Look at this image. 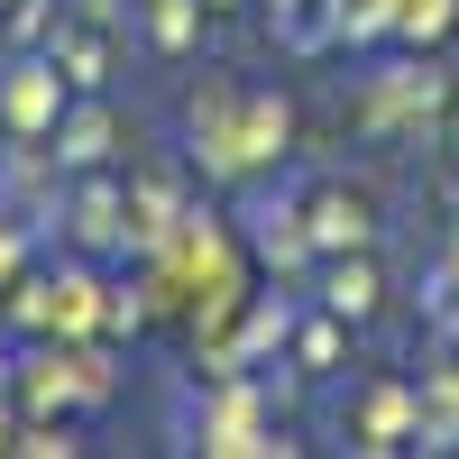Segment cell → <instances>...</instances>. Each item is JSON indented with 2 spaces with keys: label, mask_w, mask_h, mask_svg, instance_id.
<instances>
[{
  "label": "cell",
  "mask_w": 459,
  "mask_h": 459,
  "mask_svg": "<svg viewBox=\"0 0 459 459\" xmlns=\"http://www.w3.org/2000/svg\"><path fill=\"white\" fill-rule=\"evenodd\" d=\"M350 28V0H276V37L294 56H313V47H331V37Z\"/></svg>",
  "instance_id": "1"
},
{
  "label": "cell",
  "mask_w": 459,
  "mask_h": 459,
  "mask_svg": "<svg viewBox=\"0 0 459 459\" xmlns=\"http://www.w3.org/2000/svg\"><path fill=\"white\" fill-rule=\"evenodd\" d=\"M0 110H10V129H56V65H10Z\"/></svg>",
  "instance_id": "2"
},
{
  "label": "cell",
  "mask_w": 459,
  "mask_h": 459,
  "mask_svg": "<svg viewBox=\"0 0 459 459\" xmlns=\"http://www.w3.org/2000/svg\"><path fill=\"white\" fill-rule=\"evenodd\" d=\"M101 56H110L101 28H56V65H65V83H101Z\"/></svg>",
  "instance_id": "3"
},
{
  "label": "cell",
  "mask_w": 459,
  "mask_h": 459,
  "mask_svg": "<svg viewBox=\"0 0 459 459\" xmlns=\"http://www.w3.org/2000/svg\"><path fill=\"white\" fill-rule=\"evenodd\" d=\"M322 303H331L340 322H359L368 303H377V266H368V257H350V266H331V294H322Z\"/></svg>",
  "instance_id": "4"
},
{
  "label": "cell",
  "mask_w": 459,
  "mask_h": 459,
  "mask_svg": "<svg viewBox=\"0 0 459 459\" xmlns=\"http://www.w3.org/2000/svg\"><path fill=\"white\" fill-rule=\"evenodd\" d=\"M313 239H322V248H359V239H368V212L331 194V203H322V221H313Z\"/></svg>",
  "instance_id": "5"
},
{
  "label": "cell",
  "mask_w": 459,
  "mask_h": 459,
  "mask_svg": "<svg viewBox=\"0 0 459 459\" xmlns=\"http://www.w3.org/2000/svg\"><path fill=\"white\" fill-rule=\"evenodd\" d=\"M257 248H266V257H294V248H303L294 203H257Z\"/></svg>",
  "instance_id": "6"
},
{
  "label": "cell",
  "mask_w": 459,
  "mask_h": 459,
  "mask_svg": "<svg viewBox=\"0 0 459 459\" xmlns=\"http://www.w3.org/2000/svg\"><path fill=\"white\" fill-rule=\"evenodd\" d=\"M101 147H110V120H101V110H83V120L65 129V147H56V157H65V166H92Z\"/></svg>",
  "instance_id": "7"
},
{
  "label": "cell",
  "mask_w": 459,
  "mask_h": 459,
  "mask_svg": "<svg viewBox=\"0 0 459 459\" xmlns=\"http://www.w3.org/2000/svg\"><path fill=\"white\" fill-rule=\"evenodd\" d=\"M147 19H157V47H184V37H194V10H184V0H157Z\"/></svg>",
  "instance_id": "8"
},
{
  "label": "cell",
  "mask_w": 459,
  "mask_h": 459,
  "mask_svg": "<svg viewBox=\"0 0 459 459\" xmlns=\"http://www.w3.org/2000/svg\"><path fill=\"white\" fill-rule=\"evenodd\" d=\"M110 212H120V203H110V194H83V212H74V230H83V239H110V230H120V221H110Z\"/></svg>",
  "instance_id": "9"
},
{
  "label": "cell",
  "mask_w": 459,
  "mask_h": 459,
  "mask_svg": "<svg viewBox=\"0 0 459 459\" xmlns=\"http://www.w3.org/2000/svg\"><path fill=\"white\" fill-rule=\"evenodd\" d=\"M331 359H340V331L313 322V331H303V368H331Z\"/></svg>",
  "instance_id": "10"
}]
</instances>
